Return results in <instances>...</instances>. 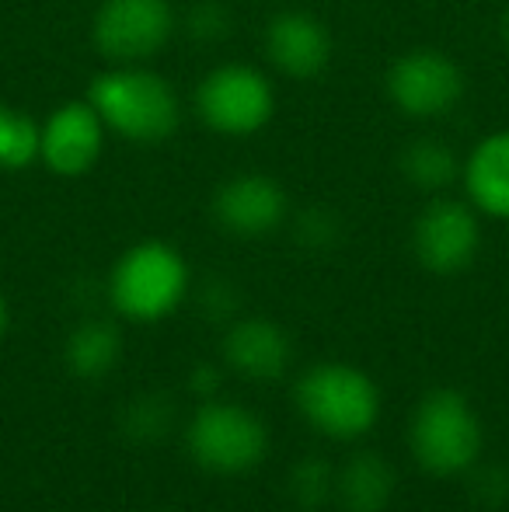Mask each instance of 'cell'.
Instances as JSON below:
<instances>
[{"instance_id":"cell-1","label":"cell","mask_w":509,"mask_h":512,"mask_svg":"<svg viewBox=\"0 0 509 512\" xmlns=\"http://www.w3.org/2000/svg\"><path fill=\"white\" fill-rule=\"evenodd\" d=\"M88 102L102 115L105 129L143 147L164 143L182 122L175 88L140 63H112V70L88 84Z\"/></svg>"},{"instance_id":"cell-2","label":"cell","mask_w":509,"mask_h":512,"mask_svg":"<svg viewBox=\"0 0 509 512\" xmlns=\"http://www.w3.org/2000/svg\"><path fill=\"white\" fill-rule=\"evenodd\" d=\"M485 446V429L475 405L461 391H429L408 422L412 460L433 478H457L475 471Z\"/></svg>"},{"instance_id":"cell-3","label":"cell","mask_w":509,"mask_h":512,"mask_svg":"<svg viewBox=\"0 0 509 512\" xmlns=\"http://www.w3.org/2000/svg\"><path fill=\"white\" fill-rule=\"evenodd\" d=\"M293 401L304 422L321 436L353 443L381 418V391L374 377L349 363H318L300 373Z\"/></svg>"},{"instance_id":"cell-4","label":"cell","mask_w":509,"mask_h":512,"mask_svg":"<svg viewBox=\"0 0 509 512\" xmlns=\"http://www.w3.org/2000/svg\"><path fill=\"white\" fill-rule=\"evenodd\" d=\"M189 265L168 241H140L109 272V304L136 324L164 321L189 297Z\"/></svg>"},{"instance_id":"cell-5","label":"cell","mask_w":509,"mask_h":512,"mask_svg":"<svg viewBox=\"0 0 509 512\" xmlns=\"http://www.w3.org/2000/svg\"><path fill=\"white\" fill-rule=\"evenodd\" d=\"M185 450L199 471L241 478L269 453V429L252 408L238 401H199L196 415L185 425Z\"/></svg>"},{"instance_id":"cell-6","label":"cell","mask_w":509,"mask_h":512,"mask_svg":"<svg viewBox=\"0 0 509 512\" xmlns=\"http://www.w3.org/2000/svg\"><path fill=\"white\" fill-rule=\"evenodd\" d=\"M196 112L213 133L252 136L272 122L276 91L262 70L248 63H224L199 81Z\"/></svg>"},{"instance_id":"cell-7","label":"cell","mask_w":509,"mask_h":512,"mask_svg":"<svg viewBox=\"0 0 509 512\" xmlns=\"http://www.w3.org/2000/svg\"><path fill=\"white\" fill-rule=\"evenodd\" d=\"M175 32L171 0H102L91 21L95 49L109 63H143Z\"/></svg>"},{"instance_id":"cell-8","label":"cell","mask_w":509,"mask_h":512,"mask_svg":"<svg viewBox=\"0 0 509 512\" xmlns=\"http://www.w3.org/2000/svg\"><path fill=\"white\" fill-rule=\"evenodd\" d=\"M412 251L433 276H457L482 251L478 209L461 199H433L412 223Z\"/></svg>"},{"instance_id":"cell-9","label":"cell","mask_w":509,"mask_h":512,"mask_svg":"<svg viewBox=\"0 0 509 512\" xmlns=\"http://www.w3.org/2000/svg\"><path fill=\"white\" fill-rule=\"evenodd\" d=\"M384 88L408 119H440L464 98V74L440 49H412L391 63Z\"/></svg>"},{"instance_id":"cell-10","label":"cell","mask_w":509,"mask_h":512,"mask_svg":"<svg viewBox=\"0 0 509 512\" xmlns=\"http://www.w3.org/2000/svg\"><path fill=\"white\" fill-rule=\"evenodd\" d=\"M105 147V122L95 105L67 102L39 126V161L60 178H81L98 164Z\"/></svg>"},{"instance_id":"cell-11","label":"cell","mask_w":509,"mask_h":512,"mask_svg":"<svg viewBox=\"0 0 509 512\" xmlns=\"http://www.w3.org/2000/svg\"><path fill=\"white\" fill-rule=\"evenodd\" d=\"M213 216L234 237H265L286 220V192L262 171L227 178L213 196Z\"/></svg>"},{"instance_id":"cell-12","label":"cell","mask_w":509,"mask_h":512,"mask_svg":"<svg viewBox=\"0 0 509 512\" xmlns=\"http://www.w3.org/2000/svg\"><path fill=\"white\" fill-rule=\"evenodd\" d=\"M265 53L286 77L311 81L332 63V32L307 11H279L265 28Z\"/></svg>"},{"instance_id":"cell-13","label":"cell","mask_w":509,"mask_h":512,"mask_svg":"<svg viewBox=\"0 0 509 512\" xmlns=\"http://www.w3.org/2000/svg\"><path fill=\"white\" fill-rule=\"evenodd\" d=\"M290 352V335L269 317H241L224 335V363L255 384H272L283 377Z\"/></svg>"},{"instance_id":"cell-14","label":"cell","mask_w":509,"mask_h":512,"mask_svg":"<svg viewBox=\"0 0 509 512\" xmlns=\"http://www.w3.org/2000/svg\"><path fill=\"white\" fill-rule=\"evenodd\" d=\"M468 203L485 216L509 220V129L485 136L461 168Z\"/></svg>"},{"instance_id":"cell-15","label":"cell","mask_w":509,"mask_h":512,"mask_svg":"<svg viewBox=\"0 0 509 512\" xmlns=\"http://www.w3.org/2000/svg\"><path fill=\"white\" fill-rule=\"evenodd\" d=\"M335 499L349 512H384L394 499V471L374 450H363L346 460L335 478Z\"/></svg>"},{"instance_id":"cell-16","label":"cell","mask_w":509,"mask_h":512,"mask_svg":"<svg viewBox=\"0 0 509 512\" xmlns=\"http://www.w3.org/2000/svg\"><path fill=\"white\" fill-rule=\"evenodd\" d=\"M119 356H123V335L112 321H102V317H91V321L77 324L67 338V349H63V359H67V370L81 380H102L116 370Z\"/></svg>"},{"instance_id":"cell-17","label":"cell","mask_w":509,"mask_h":512,"mask_svg":"<svg viewBox=\"0 0 509 512\" xmlns=\"http://www.w3.org/2000/svg\"><path fill=\"white\" fill-rule=\"evenodd\" d=\"M461 168L464 164H457L454 150L436 136H422L401 150V175L419 192H443L447 185H454Z\"/></svg>"},{"instance_id":"cell-18","label":"cell","mask_w":509,"mask_h":512,"mask_svg":"<svg viewBox=\"0 0 509 512\" xmlns=\"http://www.w3.org/2000/svg\"><path fill=\"white\" fill-rule=\"evenodd\" d=\"M39 161V122L0 102V171H21Z\"/></svg>"},{"instance_id":"cell-19","label":"cell","mask_w":509,"mask_h":512,"mask_svg":"<svg viewBox=\"0 0 509 512\" xmlns=\"http://www.w3.org/2000/svg\"><path fill=\"white\" fill-rule=\"evenodd\" d=\"M335 471L325 457H304L290 471V499L304 509H321L325 502L335 499Z\"/></svg>"},{"instance_id":"cell-20","label":"cell","mask_w":509,"mask_h":512,"mask_svg":"<svg viewBox=\"0 0 509 512\" xmlns=\"http://www.w3.org/2000/svg\"><path fill=\"white\" fill-rule=\"evenodd\" d=\"M168 422H171V408L161 398H140L136 405H129L126 415V429L136 439H161Z\"/></svg>"},{"instance_id":"cell-21","label":"cell","mask_w":509,"mask_h":512,"mask_svg":"<svg viewBox=\"0 0 509 512\" xmlns=\"http://www.w3.org/2000/svg\"><path fill=\"white\" fill-rule=\"evenodd\" d=\"M189 387L199 394L203 401H213L220 394V370L217 366H196V370L189 373Z\"/></svg>"},{"instance_id":"cell-22","label":"cell","mask_w":509,"mask_h":512,"mask_svg":"<svg viewBox=\"0 0 509 512\" xmlns=\"http://www.w3.org/2000/svg\"><path fill=\"white\" fill-rule=\"evenodd\" d=\"M7 324H11V310H7V300H4V293H0V342H4V335H7Z\"/></svg>"},{"instance_id":"cell-23","label":"cell","mask_w":509,"mask_h":512,"mask_svg":"<svg viewBox=\"0 0 509 512\" xmlns=\"http://www.w3.org/2000/svg\"><path fill=\"white\" fill-rule=\"evenodd\" d=\"M503 42H506V46H509V7H506V11H503Z\"/></svg>"}]
</instances>
